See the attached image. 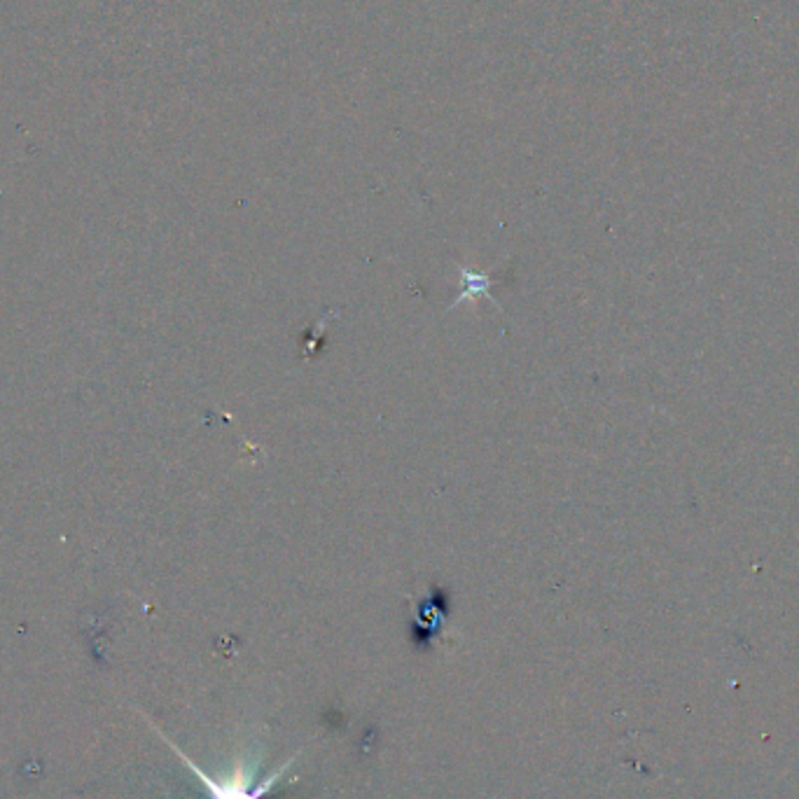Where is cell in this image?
<instances>
[{
  "mask_svg": "<svg viewBox=\"0 0 799 799\" xmlns=\"http://www.w3.org/2000/svg\"><path fill=\"white\" fill-rule=\"evenodd\" d=\"M461 276H463V293L454 299L452 306H456L458 302H463L465 297H473V295H482V293H486L491 299H494L491 283H495V278L484 276V274H477V272H468V269H463Z\"/></svg>",
  "mask_w": 799,
  "mask_h": 799,
  "instance_id": "cell-2",
  "label": "cell"
},
{
  "mask_svg": "<svg viewBox=\"0 0 799 799\" xmlns=\"http://www.w3.org/2000/svg\"><path fill=\"white\" fill-rule=\"evenodd\" d=\"M185 762L190 764L192 772L199 774V778L204 781V785H206L213 799H260L262 794L266 793V790L272 788L274 781H278V776L283 774V769L288 767V764H283V769H278L276 774H272V778H269V781H265L262 785L253 788L251 778L245 776L244 769H239V772H236L235 776H229L227 781H211V778L204 776V774L199 772V769H196L190 760H185Z\"/></svg>",
  "mask_w": 799,
  "mask_h": 799,
  "instance_id": "cell-1",
  "label": "cell"
}]
</instances>
